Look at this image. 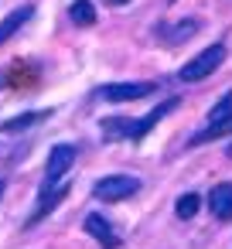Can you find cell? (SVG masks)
Listing matches in <instances>:
<instances>
[{
  "label": "cell",
  "instance_id": "6da1fadb",
  "mask_svg": "<svg viewBox=\"0 0 232 249\" xmlns=\"http://www.w3.org/2000/svg\"><path fill=\"white\" fill-rule=\"evenodd\" d=\"M225 62V41H215V45H208L201 55H195L181 72H178V79L181 82H198V79H208L218 65Z\"/></svg>",
  "mask_w": 232,
  "mask_h": 249
},
{
  "label": "cell",
  "instance_id": "7a4b0ae2",
  "mask_svg": "<svg viewBox=\"0 0 232 249\" xmlns=\"http://www.w3.org/2000/svg\"><path fill=\"white\" fill-rule=\"evenodd\" d=\"M137 191H140V178L133 174H109L92 184V195L99 201H123V198H133Z\"/></svg>",
  "mask_w": 232,
  "mask_h": 249
},
{
  "label": "cell",
  "instance_id": "3957f363",
  "mask_svg": "<svg viewBox=\"0 0 232 249\" xmlns=\"http://www.w3.org/2000/svg\"><path fill=\"white\" fill-rule=\"evenodd\" d=\"M72 164H75V147H72V143H58V147H52L48 164H45L41 195H45V191H52V188H58V184H62V178L69 174V167H72Z\"/></svg>",
  "mask_w": 232,
  "mask_h": 249
},
{
  "label": "cell",
  "instance_id": "277c9868",
  "mask_svg": "<svg viewBox=\"0 0 232 249\" xmlns=\"http://www.w3.org/2000/svg\"><path fill=\"white\" fill-rule=\"evenodd\" d=\"M154 89H157L154 82H113V86H99L96 96L106 103H133V99L150 96Z\"/></svg>",
  "mask_w": 232,
  "mask_h": 249
},
{
  "label": "cell",
  "instance_id": "5b68a950",
  "mask_svg": "<svg viewBox=\"0 0 232 249\" xmlns=\"http://www.w3.org/2000/svg\"><path fill=\"white\" fill-rule=\"evenodd\" d=\"M178 103H181V99H178V96H171V99L157 103V106H154V109H150L147 116L133 120V126H130V140H140V137H147V133H150V130L157 126V120H164L167 113H174V109H178Z\"/></svg>",
  "mask_w": 232,
  "mask_h": 249
},
{
  "label": "cell",
  "instance_id": "8992f818",
  "mask_svg": "<svg viewBox=\"0 0 232 249\" xmlns=\"http://www.w3.org/2000/svg\"><path fill=\"white\" fill-rule=\"evenodd\" d=\"M82 225H86V232H89V235H92V239H96L103 249H116V246H120V235H116V229L109 225V218H106V215L89 212Z\"/></svg>",
  "mask_w": 232,
  "mask_h": 249
},
{
  "label": "cell",
  "instance_id": "52a82bcc",
  "mask_svg": "<svg viewBox=\"0 0 232 249\" xmlns=\"http://www.w3.org/2000/svg\"><path fill=\"white\" fill-rule=\"evenodd\" d=\"M198 28H201L198 18H184V21H178V24H164V28H161V38H164V45H184Z\"/></svg>",
  "mask_w": 232,
  "mask_h": 249
},
{
  "label": "cell",
  "instance_id": "ba28073f",
  "mask_svg": "<svg viewBox=\"0 0 232 249\" xmlns=\"http://www.w3.org/2000/svg\"><path fill=\"white\" fill-rule=\"evenodd\" d=\"M208 208H212L215 218L229 222L232 218V184H215L208 191Z\"/></svg>",
  "mask_w": 232,
  "mask_h": 249
},
{
  "label": "cell",
  "instance_id": "9c48e42d",
  "mask_svg": "<svg viewBox=\"0 0 232 249\" xmlns=\"http://www.w3.org/2000/svg\"><path fill=\"white\" fill-rule=\"evenodd\" d=\"M31 14H35V7L31 4H24V7H18L14 14H7L4 21H0V45H4V41H11L28 21H31Z\"/></svg>",
  "mask_w": 232,
  "mask_h": 249
},
{
  "label": "cell",
  "instance_id": "30bf717a",
  "mask_svg": "<svg viewBox=\"0 0 232 249\" xmlns=\"http://www.w3.org/2000/svg\"><path fill=\"white\" fill-rule=\"evenodd\" d=\"M48 116H52V109H35V113H21V116L7 120V123H0V133H24L28 126H35V123H41V120H48Z\"/></svg>",
  "mask_w": 232,
  "mask_h": 249
},
{
  "label": "cell",
  "instance_id": "8fae6325",
  "mask_svg": "<svg viewBox=\"0 0 232 249\" xmlns=\"http://www.w3.org/2000/svg\"><path fill=\"white\" fill-rule=\"evenodd\" d=\"M99 126H103V140H130L133 120H126V116H106Z\"/></svg>",
  "mask_w": 232,
  "mask_h": 249
},
{
  "label": "cell",
  "instance_id": "7c38bea8",
  "mask_svg": "<svg viewBox=\"0 0 232 249\" xmlns=\"http://www.w3.org/2000/svg\"><path fill=\"white\" fill-rule=\"evenodd\" d=\"M69 21L79 24V28H89V24H96V7L89 4V0H75V4L69 7Z\"/></svg>",
  "mask_w": 232,
  "mask_h": 249
},
{
  "label": "cell",
  "instance_id": "4fadbf2b",
  "mask_svg": "<svg viewBox=\"0 0 232 249\" xmlns=\"http://www.w3.org/2000/svg\"><path fill=\"white\" fill-rule=\"evenodd\" d=\"M225 133H232V120H222V123H208L201 133H195L191 137V143L198 147V143H208V140H215V137H225Z\"/></svg>",
  "mask_w": 232,
  "mask_h": 249
},
{
  "label": "cell",
  "instance_id": "5bb4252c",
  "mask_svg": "<svg viewBox=\"0 0 232 249\" xmlns=\"http://www.w3.org/2000/svg\"><path fill=\"white\" fill-rule=\"evenodd\" d=\"M198 208H201V198H198L195 191L181 195V198H178V205H174L178 218H184V222H188V218H195V215H198Z\"/></svg>",
  "mask_w": 232,
  "mask_h": 249
},
{
  "label": "cell",
  "instance_id": "9a60e30c",
  "mask_svg": "<svg viewBox=\"0 0 232 249\" xmlns=\"http://www.w3.org/2000/svg\"><path fill=\"white\" fill-rule=\"evenodd\" d=\"M222 120H232V92L225 99H218L212 106V113H208V123H222Z\"/></svg>",
  "mask_w": 232,
  "mask_h": 249
},
{
  "label": "cell",
  "instance_id": "2e32d148",
  "mask_svg": "<svg viewBox=\"0 0 232 249\" xmlns=\"http://www.w3.org/2000/svg\"><path fill=\"white\" fill-rule=\"evenodd\" d=\"M4 191H7V178H0V198H4Z\"/></svg>",
  "mask_w": 232,
  "mask_h": 249
},
{
  "label": "cell",
  "instance_id": "e0dca14e",
  "mask_svg": "<svg viewBox=\"0 0 232 249\" xmlns=\"http://www.w3.org/2000/svg\"><path fill=\"white\" fill-rule=\"evenodd\" d=\"M109 4H130V0H109Z\"/></svg>",
  "mask_w": 232,
  "mask_h": 249
},
{
  "label": "cell",
  "instance_id": "ac0fdd59",
  "mask_svg": "<svg viewBox=\"0 0 232 249\" xmlns=\"http://www.w3.org/2000/svg\"><path fill=\"white\" fill-rule=\"evenodd\" d=\"M225 154H229V157H232V143H229V150H225Z\"/></svg>",
  "mask_w": 232,
  "mask_h": 249
}]
</instances>
